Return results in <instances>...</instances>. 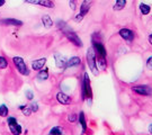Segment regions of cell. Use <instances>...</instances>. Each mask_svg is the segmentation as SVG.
<instances>
[{"instance_id": "22", "label": "cell", "mask_w": 152, "mask_h": 135, "mask_svg": "<svg viewBox=\"0 0 152 135\" xmlns=\"http://www.w3.org/2000/svg\"><path fill=\"white\" fill-rule=\"evenodd\" d=\"M126 5V0H116V2H115V6H114V10H121V9H123Z\"/></svg>"}, {"instance_id": "2", "label": "cell", "mask_w": 152, "mask_h": 135, "mask_svg": "<svg viewBox=\"0 0 152 135\" xmlns=\"http://www.w3.org/2000/svg\"><path fill=\"white\" fill-rule=\"evenodd\" d=\"M91 7V0H83L81 6H80V12L76 16V22L80 23L83 19V17L88 14V11L90 10Z\"/></svg>"}, {"instance_id": "15", "label": "cell", "mask_w": 152, "mask_h": 135, "mask_svg": "<svg viewBox=\"0 0 152 135\" xmlns=\"http://www.w3.org/2000/svg\"><path fill=\"white\" fill-rule=\"evenodd\" d=\"M81 63V59L79 56H73L69 59V61L66 62V68H72V66H76V65H79Z\"/></svg>"}, {"instance_id": "6", "label": "cell", "mask_w": 152, "mask_h": 135, "mask_svg": "<svg viewBox=\"0 0 152 135\" xmlns=\"http://www.w3.org/2000/svg\"><path fill=\"white\" fill-rule=\"evenodd\" d=\"M132 90L135 91L136 93H139V95H141V96H150V95H152V88L149 86L140 85V86L133 87Z\"/></svg>"}, {"instance_id": "4", "label": "cell", "mask_w": 152, "mask_h": 135, "mask_svg": "<svg viewBox=\"0 0 152 135\" xmlns=\"http://www.w3.org/2000/svg\"><path fill=\"white\" fill-rule=\"evenodd\" d=\"M87 63L90 68V70L97 74L98 71H97V66H96V54H95V51L94 49H88L87 52Z\"/></svg>"}, {"instance_id": "10", "label": "cell", "mask_w": 152, "mask_h": 135, "mask_svg": "<svg viewBox=\"0 0 152 135\" xmlns=\"http://www.w3.org/2000/svg\"><path fill=\"white\" fill-rule=\"evenodd\" d=\"M120 35L121 37L129 41V42H132L134 39V33H133V31L129 29V28H122L120 31Z\"/></svg>"}, {"instance_id": "32", "label": "cell", "mask_w": 152, "mask_h": 135, "mask_svg": "<svg viewBox=\"0 0 152 135\" xmlns=\"http://www.w3.org/2000/svg\"><path fill=\"white\" fill-rule=\"evenodd\" d=\"M5 2H6L5 0H0V7H2V6L5 5Z\"/></svg>"}, {"instance_id": "34", "label": "cell", "mask_w": 152, "mask_h": 135, "mask_svg": "<svg viewBox=\"0 0 152 135\" xmlns=\"http://www.w3.org/2000/svg\"><path fill=\"white\" fill-rule=\"evenodd\" d=\"M149 132H150V133L152 134V124L150 125V126H149Z\"/></svg>"}, {"instance_id": "7", "label": "cell", "mask_w": 152, "mask_h": 135, "mask_svg": "<svg viewBox=\"0 0 152 135\" xmlns=\"http://www.w3.org/2000/svg\"><path fill=\"white\" fill-rule=\"evenodd\" d=\"M92 44H94V47L92 49L95 51V53L97 54L96 58H104V59H106V50H105L103 44L98 43L96 41H94Z\"/></svg>"}, {"instance_id": "29", "label": "cell", "mask_w": 152, "mask_h": 135, "mask_svg": "<svg viewBox=\"0 0 152 135\" xmlns=\"http://www.w3.org/2000/svg\"><path fill=\"white\" fill-rule=\"evenodd\" d=\"M29 107H31V109H32V112H37L38 106H37V104H36V103H32Z\"/></svg>"}, {"instance_id": "24", "label": "cell", "mask_w": 152, "mask_h": 135, "mask_svg": "<svg viewBox=\"0 0 152 135\" xmlns=\"http://www.w3.org/2000/svg\"><path fill=\"white\" fill-rule=\"evenodd\" d=\"M8 115V108L6 105H0V116L6 117Z\"/></svg>"}, {"instance_id": "28", "label": "cell", "mask_w": 152, "mask_h": 135, "mask_svg": "<svg viewBox=\"0 0 152 135\" xmlns=\"http://www.w3.org/2000/svg\"><path fill=\"white\" fill-rule=\"evenodd\" d=\"M69 4H70V8L72 10H76L77 8V0H69Z\"/></svg>"}, {"instance_id": "23", "label": "cell", "mask_w": 152, "mask_h": 135, "mask_svg": "<svg viewBox=\"0 0 152 135\" xmlns=\"http://www.w3.org/2000/svg\"><path fill=\"white\" fill-rule=\"evenodd\" d=\"M140 10L143 15H148V14H150V10H151V8H150V6L145 5V4H141L140 5Z\"/></svg>"}, {"instance_id": "11", "label": "cell", "mask_w": 152, "mask_h": 135, "mask_svg": "<svg viewBox=\"0 0 152 135\" xmlns=\"http://www.w3.org/2000/svg\"><path fill=\"white\" fill-rule=\"evenodd\" d=\"M54 60H55V64H56L58 68H60V69L66 68V62H68V61H66L60 53L54 54Z\"/></svg>"}, {"instance_id": "20", "label": "cell", "mask_w": 152, "mask_h": 135, "mask_svg": "<svg viewBox=\"0 0 152 135\" xmlns=\"http://www.w3.org/2000/svg\"><path fill=\"white\" fill-rule=\"evenodd\" d=\"M49 78V71L48 69H45V70H39L37 74V79L38 80H46Z\"/></svg>"}, {"instance_id": "21", "label": "cell", "mask_w": 152, "mask_h": 135, "mask_svg": "<svg viewBox=\"0 0 152 135\" xmlns=\"http://www.w3.org/2000/svg\"><path fill=\"white\" fill-rule=\"evenodd\" d=\"M49 135H63V128L60 126H55L50 131Z\"/></svg>"}, {"instance_id": "5", "label": "cell", "mask_w": 152, "mask_h": 135, "mask_svg": "<svg viewBox=\"0 0 152 135\" xmlns=\"http://www.w3.org/2000/svg\"><path fill=\"white\" fill-rule=\"evenodd\" d=\"M8 126H9V130L14 135H20L22 134V126L17 123V120L15 117H9L8 118Z\"/></svg>"}, {"instance_id": "26", "label": "cell", "mask_w": 152, "mask_h": 135, "mask_svg": "<svg viewBox=\"0 0 152 135\" xmlns=\"http://www.w3.org/2000/svg\"><path fill=\"white\" fill-rule=\"evenodd\" d=\"M7 65H8L7 60H6L4 56H0V69H6Z\"/></svg>"}, {"instance_id": "33", "label": "cell", "mask_w": 152, "mask_h": 135, "mask_svg": "<svg viewBox=\"0 0 152 135\" xmlns=\"http://www.w3.org/2000/svg\"><path fill=\"white\" fill-rule=\"evenodd\" d=\"M149 42H150V44L152 45V34L150 35V36H149Z\"/></svg>"}, {"instance_id": "3", "label": "cell", "mask_w": 152, "mask_h": 135, "mask_svg": "<svg viewBox=\"0 0 152 135\" xmlns=\"http://www.w3.org/2000/svg\"><path fill=\"white\" fill-rule=\"evenodd\" d=\"M12 61H14V63L16 65L17 70H18L19 73H22L23 76H28V74H29V70H28L27 65L25 64L24 60H23L20 56H15V58L12 59Z\"/></svg>"}, {"instance_id": "19", "label": "cell", "mask_w": 152, "mask_h": 135, "mask_svg": "<svg viewBox=\"0 0 152 135\" xmlns=\"http://www.w3.org/2000/svg\"><path fill=\"white\" fill-rule=\"evenodd\" d=\"M96 66H98V70H105L106 69V59L104 58H96Z\"/></svg>"}, {"instance_id": "8", "label": "cell", "mask_w": 152, "mask_h": 135, "mask_svg": "<svg viewBox=\"0 0 152 135\" xmlns=\"http://www.w3.org/2000/svg\"><path fill=\"white\" fill-rule=\"evenodd\" d=\"M26 2L31 4V5H37L42 6L45 8H53L54 7V2L51 0H25Z\"/></svg>"}, {"instance_id": "18", "label": "cell", "mask_w": 152, "mask_h": 135, "mask_svg": "<svg viewBox=\"0 0 152 135\" xmlns=\"http://www.w3.org/2000/svg\"><path fill=\"white\" fill-rule=\"evenodd\" d=\"M42 22H43V25L45 28H50V27H52V25H53V20L51 19V17L49 15H44L42 17Z\"/></svg>"}, {"instance_id": "13", "label": "cell", "mask_w": 152, "mask_h": 135, "mask_svg": "<svg viewBox=\"0 0 152 135\" xmlns=\"http://www.w3.org/2000/svg\"><path fill=\"white\" fill-rule=\"evenodd\" d=\"M56 99H58V101L62 105H69L71 103V98L68 96V95H65L63 92H59L58 95H56Z\"/></svg>"}, {"instance_id": "17", "label": "cell", "mask_w": 152, "mask_h": 135, "mask_svg": "<svg viewBox=\"0 0 152 135\" xmlns=\"http://www.w3.org/2000/svg\"><path fill=\"white\" fill-rule=\"evenodd\" d=\"M79 123H80L82 127V133H86V131H87V123H86V117H85L83 112L79 114Z\"/></svg>"}, {"instance_id": "16", "label": "cell", "mask_w": 152, "mask_h": 135, "mask_svg": "<svg viewBox=\"0 0 152 135\" xmlns=\"http://www.w3.org/2000/svg\"><path fill=\"white\" fill-rule=\"evenodd\" d=\"M56 25H58V27H59V28H60L61 31H62V32L64 33V34H65V33L72 32V28H71V27L69 26V25H68V24H66L65 22L59 20V22L56 23Z\"/></svg>"}, {"instance_id": "27", "label": "cell", "mask_w": 152, "mask_h": 135, "mask_svg": "<svg viewBox=\"0 0 152 135\" xmlns=\"http://www.w3.org/2000/svg\"><path fill=\"white\" fill-rule=\"evenodd\" d=\"M77 115L76 114H70L69 116H68V120L70 122V123H75V122H77Z\"/></svg>"}, {"instance_id": "25", "label": "cell", "mask_w": 152, "mask_h": 135, "mask_svg": "<svg viewBox=\"0 0 152 135\" xmlns=\"http://www.w3.org/2000/svg\"><path fill=\"white\" fill-rule=\"evenodd\" d=\"M20 109L23 110V114L25 115V116H29L31 113H32V109L31 107H27V106H22V107H19Z\"/></svg>"}, {"instance_id": "12", "label": "cell", "mask_w": 152, "mask_h": 135, "mask_svg": "<svg viewBox=\"0 0 152 135\" xmlns=\"http://www.w3.org/2000/svg\"><path fill=\"white\" fill-rule=\"evenodd\" d=\"M0 23L2 25H10V26H22L23 25L22 20H18L15 18H5V19H1Z\"/></svg>"}, {"instance_id": "1", "label": "cell", "mask_w": 152, "mask_h": 135, "mask_svg": "<svg viewBox=\"0 0 152 135\" xmlns=\"http://www.w3.org/2000/svg\"><path fill=\"white\" fill-rule=\"evenodd\" d=\"M82 96L86 99H91L92 90H91V83H90V78L88 73H85L83 80H82Z\"/></svg>"}, {"instance_id": "31", "label": "cell", "mask_w": 152, "mask_h": 135, "mask_svg": "<svg viewBox=\"0 0 152 135\" xmlns=\"http://www.w3.org/2000/svg\"><path fill=\"white\" fill-rule=\"evenodd\" d=\"M147 66H148V68H149V69H151V70H152V56H150V58L148 59Z\"/></svg>"}, {"instance_id": "30", "label": "cell", "mask_w": 152, "mask_h": 135, "mask_svg": "<svg viewBox=\"0 0 152 135\" xmlns=\"http://www.w3.org/2000/svg\"><path fill=\"white\" fill-rule=\"evenodd\" d=\"M26 97H27V99H29V100H32L33 98H34V95H33V92L31 91V90H27V91H26Z\"/></svg>"}, {"instance_id": "14", "label": "cell", "mask_w": 152, "mask_h": 135, "mask_svg": "<svg viewBox=\"0 0 152 135\" xmlns=\"http://www.w3.org/2000/svg\"><path fill=\"white\" fill-rule=\"evenodd\" d=\"M45 63H46V58H42V59H38V60H36V61H33L32 68L35 71L36 70L39 71V70H42V68L44 66Z\"/></svg>"}, {"instance_id": "9", "label": "cell", "mask_w": 152, "mask_h": 135, "mask_svg": "<svg viewBox=\"0 0 152 135\" xmlns=\"http://www.w3.org/2000/svg\"><path fill=\"white\" fill-rule=\"evenodd\" d=\"M65 36H66V38L70 41L71 43H73L76 46H78V47H81L82 46L81 39L79 38V36H78L73 31H72V32H69V33H65Z\"/></svg>"}]
</instances>
